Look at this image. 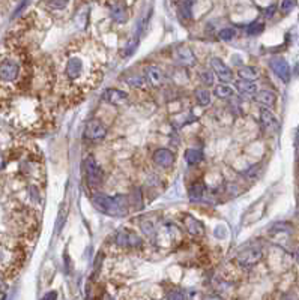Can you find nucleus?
<instances>
[{
	"instance_id": "f257e3e1",
	"label": "nucleus",
	"mask_w": 299,
	"mask_h": 300,
	"mask_svg": "<svg viewBox=\"0 0 299 300\" xmlns=\"http://www.w3.org/2000/svg\"><path fill=\"white\" fill-rule=\"evenodd\" d=\"M106 71V51L103 45L80 38L63 50L57 65L59 93L65 104L80 102L101 83Z\"/></svg>"
},
{
	"instance_id": "f03ea898",
	"label": "nucleus",
	"mask_w": 299,
	"mask_h": 300,
	"mask_svg": "<svg viewBox=\"0 0 299 300\" xmlns=\"http://www.w3.org/2000/svg\"><path fill=\"white\" fill-rule=\"evenodd\" d=\"M33 78L32 59L21 45H8L0 50V104L26 93Z\"/></svg>"
},
{
	"instance_id": "7ed1b4c3",
	"label": "nucleus",
	"mask_w": 299,
	"mask_h": 300,
	"mask_svg": "<svg viewBox=\"0 0 299 300\" xmlns=\"http://www.w3.org/2000/svg\"><path fill=\"white\" fill-rule=\"evenodd\" d=\"M12 122L23 129L38 131L48 125L52 119L50 108L45 105L39 95L23 93L8 104Z\"/></svg>"
},
{
	"instance_id": "20e7f679",
	"label": "nucleus",
	"mask_w": 299,
	"mask_h": 300,
	"mask_svg": "<svg viewBox=\"0 0 299 300\" xmlns=\"http://www.w3.org/2000/svg\"><path fill=\"white\" fill-rule=\"evenodd\" d=\"M23 260V249L18 245L9 242L5 237L0 239V269L8 273V276L18 270Z\"/></svg>"
},
{
	"instance_id": "39448f33",
	"label": "nucleus",
	"mask_w": 299,
	"mask_h": 300,
	"mask_svg": "<svg viewBox=\"0 0 299 300\" xmlns=\"http://www.w3.org/2000/svg\"><path fill=\"white\" fill-rule=\"evenodd\" d=\"M93 206L108 216H125L128 213V198L123 195L108 197L104 194H96L92 198Z\"/></svg>"
},
{
	"instance_id": "423d86ee",
	"label": "nucleus",
	"mask_w": 299,
	"mask_h": 300,
	"mask_svg": "<svg viewBox=\"0 0 299 300\" xmlns=\"http://www.w3.org/2000/svg\"><path fill=\"white\" fill-rule=\"evenodd\" d=\"M113 243L119 249H136L141 245V239L131 230H122L116 233L113 237Z\"/></svg>"
},
{
	"instance_id": "0eeeda50",
	"label": "nucleus",
	"mask_w": 299,
	"mask_h": 300,
	"mask_svg": "<svg viewBox=\"0 0 299 300\" xmlns=\"http://www.w3.org/2000/svg\"><path fill=\"white\" fill-rule=\"evenodd\" d=\"M85 170H86V177L90 188H98L103 183V170L99 168L93 156H88L85 159Z\"/></svg>"
},
{
	"instance_id": "6e6552de",
	"label": "nucleus",
	"mask_w": 299,
	"mask_h": 300,
	"mask_svg": "<svg viewBox=\"0 0 299 300\" xmlns=\"http://www.w3.org/2000/svg\"><path fill=\"white\" fill-rule=\"evenodd\" d=\"M269 66L271 69L274 71V74L283 80V83H289L290 81V66L289 63L281 59V57H275L269 62Z\"/></svg>"
},
{
	"instance_id": "1a4fd4ad",
	"label": "nucleus",
	"mask_w": 299,
	"mask_h": 300,
	"mask_svg": "<svg viewBox=\"0 0 299 300\" xmlns=\"http://www.w3.org/2000/svg\"><path fill=\"white\" fill-rule=\"evenodd\" d=\"M106 134H107L106 126L98 119H92V120L88 122L86 131H85V138H88V140H101V138L106 137Z\"/></svg>"
},
{
	"instance_id": "9d476101",
	"label": "nucleus",
	"mask_w": 299,
	"mask_h": 300,
	"mask_svg": "<svg viewBox=\"0 0 299 300\" xmlns=\"http://www.w3.org/2000/svg\"><path fill=\"white\" fill-rule=\"evenodd\" d=\"M182 224L185 225L187 231L190 233L191 236H194V237H203L205 236L203 224L198 219H195L194 216H191L188 213H184V216H182Z\"/></svg>"
},
{
	"instance_id": "9b49d317",
	"label": "nucleus",
	"mask_w": 299,
	"mask_h": 300,
	"mask_svg": "<svg viewBox=\"0 0 299 300\" xmlns=\"http://www.w3.org/2000/svg\"><path fill=\"white\" fill-rule=\"evenodd\" d=\"M262 258V251L260 249H246V251H242L238 255V263L242 266V267H251L254 266L259 260Z\"/></svg>"
},
{
	"instance_id": "f8f14e48",
	"label": "nucleus",
	"mask_w": 299,
	"mask_h": 300,
	"mask_svg": "<svg viewBox=\"0 0 299 300\" xmlns=\"http://www.w3.org/2000/svg\"><path fill=\"white\" fill-rule=\"evenodd\" d=\"M211 66H212L213 72L218 75L220 80H223V81H231V80H233V72L230 71V68L221 59L213 57L211 60Z\"/></svg>"
},
{
	"instance_id": "ddd939ff",
	"label": "nucleus",
	"mask_w": 299,
	"mask_h": 300,
	"mask_svg": "<svg viewBox=\"0 0 299 300\" xmlns=\"http://www.w3.org/2000/svg\"><path fill=\"white\" fill-rule=\"evenodd\" d=\"M144 80L146 83H149L151 86L158 87L162 83V71L158 68L157 65H147L144 68Z\"/></svg>"
},
{
	"instance_id": "4468645a",
	"label": "nucleus",
	"mask_w": 299,
	"mask_h": 300,
	"mask_svg": "<svg viewBox=\"0 0 299 300\" xmlns=\"http://www.w3.org/2000/svg\"><path fill=\"white\" fill-rule=\"evenodd\" d=\"M110 17L116 23L123 24L128 21L129 14L126 9V3H111L110 5Z\"/></svg>"
},
{
	"instance_id": "2eb2a0df",
	"label": "nucleus",
	"mask_w": 299,
	"mask_h": 300,
	"mask_svg": "<svg viewBox=\"0 0 299 300\" xmlns=\"http://www.w3.org/2000/svg\"><path fill=\"white\" fill-rule=\"evenodd\" d=\"M154 161L157 165L162 167V168H169L175 162V155L169 149H158L154 153Z\"/></svg>"
},
{
	"instance_id": "dca6fc26",
	"label": "nucleus",
	"mask_w": 299,
	"mask_h": 300,
	"mask_svg": "<svg viewBox=\"0 0 299 300\" xmlns=\"http://www.w3.org/2000/svg\"><path fill=\"white\" fill-rule=\"evenodd\" d=\"M260 122H262L263 128L269 132H275L278 129V120L268 108H263L260 111Z\"/></svg>"
},
{
	"instance_id": "f3484780",
	"label": "nucleus",
	"mask_w": 299,
	"mask_h": 300,
	"mask_svg": "<svg viewBox=\"0 0 299 300\" xmlns=\"http://www.w3.org/2000/svg\"><path fill=\"white\" fill-rule=\"evenodd\" d=\"M256 101L266 105V107H274L275 102H277V96L274 92H269V90H262L256 95Z\"/></svg>"
},
{
	"instance_id": "a211bd4d",
	"label": "nucleus",
	"mask_w": 299,
	"mask_h": 300,
	"mask_svg": "<svg viewBox=\"0 0 299 300\" xmlns=\"http://www.w3.org/2000/svg\"><path fill=\"white\" fill-rule=\"evenodd\" d=\"M236 89H238L242 95H248V96L257 95V86L254 84L253 81L239 80V81H236Z\"/></svg>"
},
{
	"instance_id": "6ab92c4d",
	"label": "nucleus",
	"mask_w": 299,
	"mask_h": 300,
	"mask_svg": "<svg viewBox=\"0 0 299 300\" xmlns=\"http://www.w3.org/2000/svg\"><path fill=\"white\" fill-rule=\"evenodd\" d=\"M104 99L108 101L110 104H121L123 99H126V93L116 90V89H110L104 93Z\"/></svg>"
},
{
	"instance_id": "aec40b11",
	"label": "nucleus",
	"mask_w": 299,
	"mask_h": 300,
	"mask_svg": "<svg viewBox=\"0 0 299 300\" xmlns=\"http://www.w3.org/2000/svg\"><path fill=\"white\" fill-rule=\"evenodd\" d=\"M241 80H246V81H253L256 78H259V71L257 68H254V66H242V68L238 71Z\"/></svg>"
},
{
	"instance_id": "412c9836",
	"label": "nucleus",
	"mask_w": 299,
	"mask_h": 300,
	"mask_svg": "<svg viewBox=\"0 0 299 300\" xmlns=\"http://www.w3.org/2000/svg\"><path fill=\"white\" fill-rule=\"evenodd\" d=\"M205 185L202 182H195L194 185L190 188V198H191V201H198V200H200L202 197H203V194H205Z\"/></svg>"
},
{
	"instance_id": "4be33fe9",
	"label": "nucleus",
	"mask_w": 299,
	"mask_h": 300,
	"mask_svg": "<svg viewBox=\"0 0 299 300\" xmlns=\"http://www.w3.org/2000/svg\"><path fill=\"white\" fill-rule=\"evenodd\" d=\"M213 95L220 99H227V98H231L235 95V89L230 87V86H226V84H220L213 89Z\"/></svg>"
},
{
	"instance_id": "5701e85b",
	"label": "nucleus",
	"mask_w": 299,
	"mask_h": 300,
	"mask_svg": "<svg viewBox=\"0 0 299 300\" xmlns=\"http://www.w3.org/2000/svg\"><path fill=\"white\" fill-rule=\"evenodd\" d=\"M185 159L190 165H195L203 159V153L200 150H195V149H188L185 152Z\"/></svg>"
},
{
	"instance_id": "b1692460",
	"label": "nucleus",
	"mask_w": 299,
	"mask_h": 300,
	"mask_svg": "<svg viewBox=\"0 0 299 300\" xmlns=\"http://www.w3.org/2000/svg\"><path fill=\"white\" fill-rule=\"evenodd\" d=\"M195 99L202 107H206L211 104V93L208 89H197L195 90Z\"/></svg>"
},
{
	"instance_id": "393cba45",
	"label": "nucleus",
	"mask_w": 299,
	"mask_h": 300,
	"mask_svg": "<svg viewBox=\"0 0 299 300\" xmlns=\"http://www.w3.org/2000/svg\"><path fill=\"white\" fill-rule=\"evenodd\" d=\"M177 54H179V59H180L182 63H185V65H191V63H194V56H193V53H191V50H190V48H187V47H180V48L177 50Z\"/></svg>"
},
{
	"instance_id": "a878e982",
	"label": "nucleus",
	"mask_w": 299,
	"mask_h": 300,
	"mask_svg": "<svg viewBox=\"0 0 299 300\" xmlns=\"http://www.w3.org/2000/svg\"><path fill=\"white\" fill-rule=\"evenodd\" d=\"M264 30V24L263 23H251L250 26L246 27V32H248V35H251V36H256V35H260V33Z\"/></svg>"
},
{
	"instance_id": "bb28decb",
	"label": "nucleus",
	"mask_w": 299,
	"mask_h": 300,
	"mask_svg": "<svg viewBox=\"0 0 299 300\" xmlns=\"http://www.w3.org/2000/svg\"><path fill=\"white\" fill-rule=\"evenodd\" d=\"M235 35H236V32H235L233 29H230V27L223 29V30L218 33V36H220L221 39H224V41H230V39H233V38H235Z\"/></svg>"
},
{
	"instance_id": "cd10ccee",
	"label": "nucleus",
	"mask_w": 299,
	"mask_h": 300,
	"mask_svg": "<svg viewBox=\"0 0 299 300\" xmlns=\"http://www.w3.org/2000/svg\"><path fill=\"white\" fill-rule=\"evenodd\" d=\"M193 2H182L180 3V11H182V15L185 17V18H191V8H193Z\"/></svg>"
},
{
	"instance_id": "c85d7f7f",
	"label": "nucleus",
	"mask_w": 299,
	"mask_h": 300,
	"mask_svg": "<svg viewBox=\"0 0 299 300\" xmlns=\"http://www.w3.org/2000/svg\"><path fill=\"white\" fill-rule=\"evenodd\" d=\"M167 300H185V294L180 290H173L167 294Z\"/></svg>"
},
{
	"instance_id": "c756f323",
	"label": "nucleus",
	"mask_w": 299,
	"mask_h": 300,
	"mask_svg": "<svg viewBox=\"0 0 299 300\" xmlns=\"http://www.w3.org/2000/svg\"><path fill=\"white\" fill-rule=\"evenodd\" d=\"M200 78H202V83H205V84H208V86L213 84V77L209 71H203L200 74Z\"/></svg>"
},
{
	"instance_id": "7c9ffc66",
	"label": "nucleus",
	"mask_w": 299,
	"mask_h": 300,
	"mask_svg": "<svg viewBox=\"0 0 299 300\" xmlns=\"http://www.w3.org/2000/svg\"><path fill=\"white\" fill-rule=\"evenodd\" d=\"M295 2H283L281 3V9H283L284 12H290V9H293L295 8Z\"/></svg>"
},
{
	"instance_id": "2f4dec72",
	"label": "nucleus",
	"mask_w": 299,
	"mask_h": 300,
	"mask_svg": "<svg viewBox=\"0 0 299 300\" xmlns=\"http://www.w3.org/2000/svg\"><path fill=\"white\" fill-rule=\"evenodd\" d=\"M6 162H8V158H6V155H5L3 150L0 149V170H2L3 167L6 165Z\"/></svg>"
},
{
	"instance_id": "473e14b6",
	"label": "nucleus",
	"mask_w": 299,
	"mask_h": 300,
	"mask_svg": "<svg viewBox=\"0 0 299 300\" xmlns=\"http://www.w3.org/2000/svg\"><path fill=\"white\" fill-rule=\"evenodd\" d=\"M57 299V293L56 291H50V293H47L41 300H56Z\"/></svg>"
},
{
	"instance_id": "72a5a7b5",
	"label": "nucleus",
	"mask_w": 299,
	"mask_h": 300,
	"mask_svg": "<svg viewBox=\"0 0 299 300\" xmlns=\"http://www.w3.org/2000/svg\"><path fill=\"white\" fill-rule=\"evenodd\" d=\"M6 290V284H5V279L0 276V293H3Z\"/></svg>"
},
{
	"instance_id": "f704fd0d",
	"label": "nucleus",
	"mask_w": 299,
	"mask_h": 300,
	"mask_svg": "<svg viewBox=\"0 0 299 300\" xmlns=\"http://www.w3.org/2000/svg\"><path fill=\"white\" fill-rule=\"evenodd\" d=\"M205 300H223V299L218 297V296H209V297H206Z\"/></svg>"
},
{
	"instance_id": "c9c22d12",
	"label": "nucleus",
	"mask_w": 299,
	"mask_h": 300,
	"mask_svg": "<svg viewBox=\"0 0 299 300\" xmlns=\"http://www.w3.org/2000/svg\"><path fill=\"white\" fill-rule=\"evenodd\" d=\"M296 261L299 263V248H298V251H296Z\"/></svg>"
},
{
	"instance_id": "e433bc0d",
	"label": "nucleus",
	"mask_w": 299,
	"mask_h": 300,
	"mask_svg": "<svg viewBox=\"0 0 299 300\" xmlns=\"http://www.w3.org/2000/svg\"><path fill=\"white\" fill-rule=\"evenodd\" d=\"M296 71L299 72V63H298V66H296Z\"/></svg>"
}]
</instances>
